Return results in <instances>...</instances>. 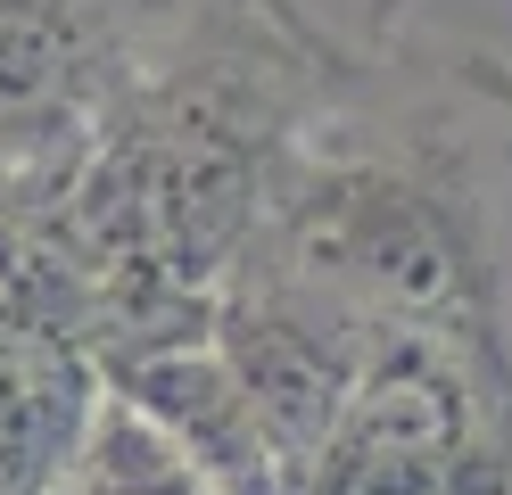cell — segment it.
Wrapping results in <instances>:
<instances>
[{"mask_svg":"<svg viewBox=\"0 0 512 495\" xmlns=\"http://www.w3.org/2000/svg\"><path fill=\"white\" fill-rule=\"evenodd\" d=\"M100 355L0 347V495H58L100 421Z\"/></svg>","mask_w":512,"mask_h":495,"instance_id":"277c9868","label":"cell"},{"mask_svg":"<svg viewBox=\"0 0 512 495\" xmlns=\"http://www.w3.org/2000/svg\"><path fill=\"white\" fill-rule=\"evenodd\" d=\"M100 380L215 495H298L290 471H281V454H273V438H265V421H256V405H248L240 372L223 363L207 322L199 330H157V339H133V347H108L100 355Z\"/></svg>","mask_w":512,"mask_h":495,"instance_id":"3957f363","label":"cell"},{"mask_svg":"<svg viewBox=\"0 0 512 495\" xmlns=\"http://www.w3.org/2000/svg\"><path fill=\"white\" fill-rule=\"evenodd\" d=\"M372 75L306 124L240 264L331 297L364 330L504 347L488 207L455 141L422 116H364Z\"/></svg>","mask_w":512,"mask_h":495,"instance_id":"6da1fadb","label":"cell"},{"mask_svg":"<svg viewBox=\"0 0 512 495\" xmlns=\"http://www.w3.org/2000/svg\"><path fill=\"white\" fill-rule=\"evenodd\" d=\"M190 0H0V149H75L174 42Z\"/></svg>","mask_w":512,"mask_h":495,"instance_id":"7a4b0ae2","label":"cell"},{"mask_svg":"<svg viewBox=\"0 0 512 495\" xmlns=\"http://www.w3.org/2000/svg\"><path fill=\"white\" fill-rule=\"evenodd\" d=\"M58 495H215V487L190 471L124 396H100V421H91V438H83V462L67 471Z\"/></svg>","mask_w":512,"mask_h":495,"instance_id":"5b68a950","label":"cell"},{"mask_svg":"<svg viewBox=\"0 0 512 495\" xmlns=\"http://www.w3.org/2000/svg\"><path fill=\"white\" fill-rule=\"evenodd\" d=\"M463 83L488 99V108H504V116H512V58H463Z\"/></svg>","mask_w":512,"mask_h":495,"instance_id":"8992f818","label":"cell"}]
</instances>
